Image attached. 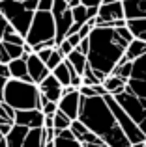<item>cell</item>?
I'll use <instances>...</instances> for the list:
<instances>
[{
	"instance_id": "6da1fadb",
	"label": "cell",
	"mask_w": 146,
	"mask_h": 147,
	"mask_svg": "<svg viewBox=\"0 0 146 147\" xmlns=\"http://www.w3.org/2000/svg\"><path fill=\"white\" fill-rule=\"evenodd\" d=\"M133 36L126 28H92L88 34L86 65L99 82L107 78L124 58Z\"/></svg>"
},
{
	"instance_id": "7a4b0ae2",
	"label": "cell",
	"mask_w": 146,
	"mask_h": 147,
	"mask_svg": "<svg viewBox=\"0 0 146 147\" xmlns=\"http://www.w3.org/2000/svg\"><path fill=\"white\" fill-rule=\"evenodd\" d=\"M77 121H81L94 136L109 147H131L126 134L122 132L118 121L114 119L111 108L107 106L103 97H81L79 115Z\"/></svg>"
},
{
	"instance_id": "3957f363",
	"label": "cell",
	"mask_w": 146,
	"mask_h": 147,
	"mask_svg": "<svg viewBox=\"0 0 146 147\" xmlns=\"http://www.w3.org/2000/svg\"><path fill=\"white\" fill-rule=\"evenodd\" d=\"M113 99L146 136V54L131 61V73L124 91Z\"/></svg>"
},
{
	"instance_id": "277c9868",
	"label": "cell",
	"mask_w": 146,
	"mask_h": 147,
	"mask_svg": "<svg viewBox=\"0 0 146 147\" xmlns=\"http://www.w3.org/2000/svg\"><path fill=\"white\" fill-rule=\"evenodd\" d=\"M2 102L13 108L15 112L23 110H40V91L36 84L21 82V80L8 78L2 91Z\"/></svg>"
},
{
	"instance_id": "5b68a950",
	"label": "cell",
	"mask_w": 146,
	"mask_h": 147,
	"mask_svg": "<svg viewBox=\"0 0 146 147\" xmlns=\"http://www.w3.org/2000/svg\"><path fill=\"white\" fill-rule=\"evenodd\" d=\"M55 21H53L51 11H36L30 22L28 34L25 36V45H28L30 49L36 45L47 43L51 47H56L55 43Z\"/></svg>"
},
{
	"instance_id": "8992f818",
	"label": "cell",
	"mask_w": 146,
	"mask_h": 147,
	"mask_svg": "<svg viewBox=\"0 0 146 147\" xmlns=\"http://www.w3.org/2000/svg\"><path fill=\"white\" fill-rule=\"evenodd\" d=\"M0 13H2V17L8 21V24H10L21 37H25L26 34H28V28H30L34 13L26 9L21 2L2 0V2H0Z\"/></svg>"
},
{
	"instance_id": "52a82bcc",
	"label": "cell",
	"mask_w": 146,
	"mask_h": 147,
	"mask_svg": "<svg viewBox=\"0 0 146 147\" xmlns=\"http://www.w3.org/2000/svg\"><path fill=\"white\" fill-rule=\"evenodd\" d=\"M105 102H107V106L111 108V112H113V115H114V119L118 121V125H120V129H122V132L126 134V138H128V142L129 144H144L146 142V136L143 132H141V129L135 125V123L131 121V117H129L128 114H126L124 110H122L120 106H118V102L114 100L111 95H105Z\"/></svg>"
},
{
	"instance_id": "ba28073f",
	"label": "cell",
	"mask_w": 146,
	"mask_h": 147,
	"mask_svg": "<svg viewBox=\"0 0 146 147\" xmlns=\"http://www.w3.org/2000/svg\"><path fill=\"white\" fill-rule=\"evenodd\" d=\"M51 15L55 21V43L60 45L64 39L68 37V32L73 26V17H71V9L64 0H55L51 7Z\"/></svg>"
},
{
	"instance_id": "9c48e42d",
	"label": "cell",
	"mask_w": 146,
	"mask_h": 147,
	"mask_svg": "<svg viewBox=\"0 0 146 147\" xmlns=\"http://www.w3.org/2000/svg\"><path fill=\"white\" fill-rule=\"evenodd\" d=\"M124 21V7L122 0H111V2H101L98 7V15L88 21L90 28H101L107 22Z\"/></svg>"
},
{
	"instance_id": "30bf717a",
	"label": "cell",
	"mask_w": 146,
	"mask_h": 147,
	"mask_svg": "<svg viewBox=\"0 0 146 147\" xmlns=\"http://www.w3.org/2000/svg\"><path fill=\"white\" fill-rule=\"evenodd\" d=\"M79 104H81V95L73 88H64V93L58 100V112H62L70 121H77L79 115Z\"/></svg>"
},
{
	"instance_id": "8fae6325",
	"label": "cell",
	"mask_w": 146,
	"mask_h": 147,
	"mask_svg": "<svg viewBox=\"0 0 146 147\" xmlns=\"http://www.w3.org/2000/svg\"><path fill=\"white\" fill-rule=\"evenodd\" d=\"M43 117L41 110H23V112H15L13 117V125L25 127V129L32 130V129H43Z\"/></svg>"
},
{
	"instance_id": "7c38bea8",
	"label": "cell",
	"mask_w": 146,
	"mask_h": 147,
	"mask_svg": "<svg viewBox=\"0 0 146 147\" xmlns=\"http://www.w3.org/2000/svg\"><path fill=\"white\" fill-rule=\"evenodd\" d=\"M26 71H28V76H30V80H32V84H36V86H40V84L51 75L49 69L45 67V63L34 52L26 58Z\"/></svg>"
},
{
	"instance_id": "4fadbf2b",
	"label": "cell",
	"mask_w": 146,
	"mask_h": 147,
	"mask_svg": "<svg viewBox=\"0 0 146 147\" xmlns=\"http://www.w3.org/2000/svg\"><path fill=\"white\" fill-rule=\"evenodd\" d=\"M38 91H40V95L45 97L49 102L58 104V100H60V97H62V93H64V88L58 84V80H56L55 76L49 75L47 78L38 86Z\"/></svg>"
},
{
	"instance_id": "5bb4252c",
	"label": "cell",
	"mask_w": 146,
	"mask_h": 147,
	"mask_svg": "<svg viewBox=\"0 0 146 147\" xmlns=\"http://www.w3.org/2000/svg\"><path fill=\"white\" fill-rule=\"evenodd\" d=\"M124 21L146 19V0H122Z\"/></svg>"
},
{
	"instance_id": "9a60e30c",
	"label": "cell",
	"mask_w": 146,
	"mask_h": 147,
	"mask_svg": "<svg viewBox=\"0 0 146 147\" xmlns=\"http://www.w3.org/2000/svg\"><path fill=\"white\" fill-rule=\"evenodd\" d=\"M26 58H28V54L23 52L21 58L11 60L10 63H8V71H10V78L32 84V80H30V76H28V71H26Z\"/></svg>"
},
{
	"instance_id": "2e32d148",
	"label": "cell",
	"mask_w": 146,
	"mask_h": 147,
	"mask_svg": "<svg viewBox=\"0 0 146 147\" xmlns=\"http://www.w3.org/2000/svg\"><path fill=\"white\" fill-rule=\"evenodd\" d=\"M26 134H28V129L25 127H19V125H13L4 140H6V145L8 147H23V142H25Z\"/></svg>"
},
{
	"instance_id": "e0dca14e",
	"label": "cell",
	"mask_w": 146,
	"mask_h": 147,
	"mask_svg": "<svg viewBox=\"0 0 146 147\" xmlns=\"http://www.w3.org/2000/svg\"><path fill=\"white\" fill-rule=\"evenodd\" d=\"M101 86H103V90H105L107 95H111V97H118V95L124 91L126 82H124V80H120V78H116V76H113V75H109L101 82Z\"/></svg>"
},
{
	"instance_id": "ac0fdd59",
	"label": "cell",
	"mask_w": 146,
	"mask_h": 147,
	"mask_svg": "<svg viewBox=\"0 0 146 147\" xmlns=\"http://www.w3.org/2000/svg\"><path fill=\"white\" fill-rule=\"evenodd\" d=\"M143 54H146V43H143V41H139V39H133L131 43H129L128 50H126V54H124V60L126 61H135L137 58H141Z\"/></svg>"
},
{
	"instance_id": "d6986e66",
	"label": "cell",
	"mask_w": 146,
	"mask_h": 147,
	"mask_svg": "<svg viewBox=\"0 0 146 147\" xmlns=\"http://www.w3.org/2000/svg\"><path fill=\"white\" fill-rule=\"evenodd\" d=\"M55 147H83V145L73 138V134L68 129V130H62V132L55 130Z\"/></svg>"
},
{
	"instance_id": "ffe728a7",
	"label": "cell",
	"mask_w": 146,
	"mask_h": 147,
	"mask_svg": "<svg viewBox=\"0 0 146 147\" xmlns=\"http://www.w3.org/2000/svg\"><path fill=\"white\" fill-rule=\"evenodd\" d=\"M23 147H45V144H43V129L28 130L25 142H23Z\"/></svg>"
},
{
	"instance_id": "44dd1931",
	"label": "cell",
	"mask_w": 146,
	"mask_h": 147,
	"mask_svg": "<svg viewBox=\"0 0 146 147\" xmlns=\"http://www.w3.org/2000/svg\"><path fill=\"white\" fill-rule=\"evenodd\" d=\"M66 61L71 65L73 69H75V73H77V75H79V76H83L84 67H86V58H84L83 54H79V52H75V50H73L70 56L66 58Z\"/></svg>"
},
{
	"instance_id": "7402d4cb",
	"label": "cell",
	"mask_w": 146,
	"mask_h": 147,
	"mask_svg": "<svg viewBox=\"0 0 146 147\" xmlns=\"http://www.w3.org/2000/svg\"><path fill=\"white\" fill-rule=\"evenodd\" d=\"M51 75L58 80V84L62 88H70V71H68V67H66V61H62L56 69H53Z\"/></svg>"
},
{
	"instance_id": "603a6c76",
	"label": "cell",
	"mask_w": 146,
	"mask_h": 147,
	"mask_svg": "<svg viewBox=\"0 0 146 147\" xmlns=\"http://www.w3.org/2000/svg\"><path fill=\"white\" fill-rule=\"evenodd\" d=\"M70 125H71L70 119H68L62 112L56 110L55 115H53V129H55L56 132H62V130H68V129H70Z\"/></svg>"
},
{
	"instance_id": "cb8c5ba5",
	"label": "cell",
	"mask_w": 146,
	"mask_h": 147,
	"mask_svg": "<svg viewBox=\"0 0 146 147\" xmlns=\"http://www.w3.org/2000/svg\"><path fill=\"white\" fill-rule=\"evenodd\" d=\"M64 60H66V58H64L62 54H60V50L55 47V49H53V52H51V56H49V60H47V63H45V67L49 69V73H51L53 69H56Z\"/></svg>"
},
{
	"instance_id": "d4e9b609",
	"label": "cell",
	"mask_w": 146,
	"mask_h": 147,
	"mask_svg": "<svg viewBox=\"0 0 146 147\" xmlns=\"http://www.w3.org/2000/svg\"><path fill=\"white\" fill-rule=\"evenodd\" d=\"M0 108H2V114L6 115V119L13 121V117H15V110H13V108H10L8 104H4V102H0Z\"/></svg>"
},
{
	"instance_id": "484cf974",
	"label": "cell",
	"mask_w": 146,
	"mask_h": 147,
	"mask_svg": "<svg viewBox=\"0 0 146 147\" xmlns=\"http://www.w3.org/2000/svg\"><path fill=\"white\" fill-rule=\"evenodd\" d=\"M75 52L83 54V56L86 58V54H88V37H86V39H83L79 45H77V47H75Z\"/></svg>"
},
{
	"instance_id": "4316f807",
	"label": "cell",
	"mask_w": 146,
	"mask_h": 147,
	"mask_svg": "<svg viewBox=\"0 0 146 147\" xmlns=\"http://www.w3.org/2000/svg\"><path fill=\"white\" fill-rule=\"evenodd\" d=\"M53 2H55V0H40V2H38V11H51Z\"/></svg>"
},
{
	"instance_id": "83f0119b",
	"label": "cell",
	"mask_w": 146,
	"mask_h": 147,
	"mask_svg": "<svg viewBox=\"0 0 146 147\" xmlns=\"http://www.w3.org/2000/svg\"><path fill=\"white\" fill-rule=\"evenodd\" d=\"M51 52H53V49H43V50H40V52H36V56L40 58L43 63H47V60H49V56H51Z\"/></svg>"
},
{
	"instance_id": "f1b7e54d",
	"label": "cell",
	"mask_w": 146,
	"mask_h": 147,
	"mask_svg": "<svg viewBox=\"0 0 146 147\" xmlns=\"http://www.w3.org/2000/svg\"><path fill=\"white\" fill-rule=\"evenodd\" d=\"M0 63H2V65L10 63V58H8V54H6V49H4L2 41H0Z\"/></svg>"
},
{
	"instance_id": "f546056e",
	"label": "cell",
	"mask_w": 146,
	"mask_h": 147,
	"mask_svg": "<svg viewBox=\"0 0 146 147\" xmlns=\"http://www.w3.org/2000/svg\"><path fill=\"white\" fill-rule=\"evenodd\" d=\"M11 127H13V123H0V134H2V138H6L10 134Z\"/></svg>"
},
{
	"instance_id": "4dcf8cb0",
	"label": "cell",
	"mask_w": 146,
	"mask_h": 147,
	"mask_svg": "<svg viewBox=\"0 0 146 147\" xmlns=\"http://www.w3.org/2000/svg\"><path fill=\"white\" fill-rule=\"evenodd\" d=\"M81 6L84 7H99V4H101V0H79Z\"/></svg>"
},
{
	"instance_id": "1f68e13d",
	"label": "cell",
	"mask_w": 146,
	"mask_h": 147,
	"mask_svg": "<svg viewBox=\"0 0 146 147\" xmlns=\"http://www.w3.org/2000/svg\"><path fill=\"white\" fill-rule=\"evenodd\" d=\"M90 30H92V28H90V24L86 22V24H84L83 28H81L79 32H77V36H79L81 39H86V37H88V34H90Z\"/></svg>"
},
{
	"instance_id": "d6a6232c",
	"label": "cell",
	"mask_w": 146,
	"mask_h": 147,
	"mask_svg": "<svg viewBox=\"0 0 146 147\" xmlns=\"http://www.w3.org/2000/svg\"><path fill=\"white\" fill-rule=\"evenodd\" d=\"M66 41H68V43L71 45L73 49H75V47H77V45H79V43H81L83 39H81V37L77 36V34H73V36H68V37H66Z\"/></svg>"
},
{
	"instance_id": "836d02e7",
	"label": "cell",
	"mask_w": 146,
	"mask_h": 147,
	"mask_svg": "<svg viewBox=\"0 0 146 147\" xmlns=\"http://www.w3.org/2000/svg\"><path fill=\"white\" fill-rule=\"evenodd\" d=\"M8 21L2 17V13H0V41H2V36H4V32H6V28H8Z\"/></svg>"
},
{
	"instance_id": "e575fe53",
	"label": "cell",
	"mask_w": 146,
	"mask_h": 147,
	"mask_svg": "<svg viewBox=\"0 0 146 147\" xmlns=\"http://www.w3.org/2000/svg\"><path fill=\"white\" fill-rule=\"evenodd\" d=\"M0 78H4V80L10 78V71H8V65H2V63H0Z\"/></svg>"
},
{
	"instance_id": "d590c367",
	"label": "cell",
	"mask_w": 146,
	"mask_h": 147,
	"mask_svg": "<svg viewBox=\"0 0 146 147\" xmlns=\"http://www.w3.org/2000/svg\"><path fill=\"white\" fill-rule=\"evenodd\" d=\"M43 129H53V115H45L43 117Z\"/></svg>"
},
{
	"instance_id": "8d00e7d4",
	"label": "cell",
	"mask_w": 146,
	"mask_h": 147,
	"mask_svg": "<svg viewBox=\"0 0 146 147\" xmlns=\"http://www.w3.org/2000/svg\"><path fill=\"white\" fill-rule=\"evenodd\" d=\"M4 84H6V80L0 78V102H2V91H4Z\"/></svg>"
},
{
	"instance_id": "74e56055",
	"label": "cell",
	"mask_w": 146,
	"mask_h": 147,
	"mask_svg": "<svg viewBox=\"0 0 146 147\" xmlns=\"http://www.w3.org/2000/svg\"><path fill=\"white\" fill-rule=\"evenodd\" d=\"M83 147H109V145H105L101 142V144H92V145H83Z\"/></svg>"
},
{
	"instance_id": "f35d334b",
	"label": "cell",
	"mask_w": 146,
	"mask_h": 147,
	"mask_svg": "<svg viewBox=\"0 0 146 147\" xmlns=\"http://www.w3.org/2000/svg\"><path fill=\"white\" fill-rule=\"evenodd\" d=\"M0 147H8V145H6V140H4V138L0 140Z\"/></svg>"
},
{
	"instance_id": "ab89813d",
	"label": "cell",
	"mask_w": 146,
	"mask_h": 147,
	"mask_svg": "<svg viewBox=\"0 0 146 147\" xmlns=\"http://www.w3.org/2000/svg\"><path fill=\"white\" fill-rule=\"evenodd\" d=\"M131 147H144V144H133Z\"/></svg>"
},
{
	"instance_id": "60d3db41",
	"label": "cell",
	"mask_w": 146,
	"mask_h": 147,
	"mask_svg": "<svg viewBox=\"0 0 146 147\" xmlns=\"http://www.w3.org/2000/svg\"><path fill=\"white\" fill-rule=\"evenodd\" d=\"M45 147H55V142H51V144H47Z\"/></svg>"
},
{
	"instance_id": "b9f144b4",
	"label": "cell",
	"mask_w": 146,
	"mask_h": 147,
	"mask_svg": "<svg viewBox=\"0 0 146 147\" xmlns=\"http://www.w3.org/2000/svg\"><path fill=\"white\" fill-rule=\"evenodd\" d=\"M64 2H66V4H70V2H73V0H64Z\"/></svg>"
},
{
	"instance_id": "7bdbcfd3",
	"label": "cell",
	"mask_w": 146,
	"mask_h": 147,
	"mask_svg": "<svg viewBox=\"0 0 146 147\" xmlns=\"http://www.w3.org/2000/svg\"><path fill=\"white\" fill-rule=\"evenodd\" d=\"M0 140H2V134H0Z\"/></svg>"
},
{
	"instance_id": "ee69618b",
	"label": "cell",
	"mask_w": 146,
	"mask_h": 147,
	"mask_svg": "<svg viewBox=\"0 0 146 147\" xmlns=\"http://www.w3.org/2000/svg\"><path fill=\"white\" fill-rule=\"evenodd\" d=\"M144 147H146V142H144Z\"/></svg>"
}]
</instances>
